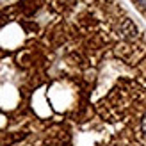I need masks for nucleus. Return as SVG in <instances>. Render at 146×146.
Masks as SVG:
<instances>
[{
	"instance_id": "2",
	"label": "nucleus",
	"mask_w": 146,
	"mask_h": 146,
	"mask_svg": "<svg viewBox=\"0 0 146 146\" xmlns=\"http://www.w3.org/2000/svg\"><path fill=\"white\" fill-rule=\"evenodd\" d=\"M141 134L146 137V114L143 116V119H141Z\"/></svg>"
},
{
	"instance_id": "1",
	"label": "nucleus",
	"mask_w": 146,
	"mask_h": 146,
	"mask_svg": "<svg viewBox=\"0 0 146 146\" xmlns=\"http://www.w3.org/2000/svg\"><path fill=\"white\" fill-rule=\"evenodd\" d=\"M121 32H123V36H125V38H135V36L139 34L137 27H135L130 20H125V21H123V25H121Z\"/></svg>"
},
{
	"instance_id": "3",
	"label": "nucleus",
	"mask_w": 146,
	"mask_h": 146,
	"mask_svg": "<svg viewBox=\"0 0 146 146\" xmlns=\"http://www.w3.org/2000/svg\"><path fill=\"white\" fill-rule=\"evenodd\" d=\"M137 4H139L141 7H144V9H146V0H137Z\"/></svg>"
}]
</instances>
